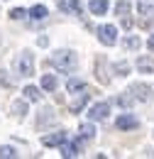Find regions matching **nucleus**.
<instances>
[{"mask_svg": "<svg viewBox=\"0 0 154 159\" xmlns=\"http://www.w3.org/2000/svg\"><path fill=\"white\" fill-rule=\"evenodd\" d=\"M49 61H52V66H54V69L64 71V74L76 71V66H78V57L71 52V49H59V52H54Z\"/></svg>", "mask_w": 154, "mask_h": 159, "instance_id": "f257e3e1", "label": "nucleus"}, {"mask_svg": "<svg viewBox=\"0 0 154 159\" xmlns=\"http://www.w3.org/2000/svg\"><path fill=\"white\" fill-rule=\"evenodd\" d=\"M12 69H15L17 76H32L34 74V54L29 49H22L12 61Z\"/></svg>", "mask_w": 154, "mask_h": 159, "instance_id": "f03ea898", "label": "nucleus"}, {"mask_svg": "<svg viewBox=\"0 0 154 159\" xmlns=\"http://www.w3.org/2000/svg\"><path fill=\"white\" fill-rule=\"evenodd\" d=\"M98 39L103 42L105 47H113V44H117V27L115 25H100L96 30Z\"/></svg>", "mask_w": 154, "mask_h": 159, "instance_id": "7ed1b4c3", "label": "nucleus"}, {"mask_svg": "<svg viewBox=\"0 0 154 159\" xmlns=\"http://www.w3.org/2000/svg\"><path fill=\"white\" fill-rule=\"evenodd\" d=\"M108 115H110V103H108V100L93 103V105L88 108V118L91 120H98V122H100V120H105Z\"/></svg>", "mask_w": 154, "mask_h": 159, "instance_id": "20e7f679", "label": "nucleus"}, {"mask_svg": "<svg viewBox=\"0 0 154 159\" xmlns=\"http://www.w3.org/2000/svg\"><path fill=\"white\" fill-rule=\"evenodd\" d=\"M130 93H132V98L142 100V103L152 100V88H149L147 83H135V86H130Z\"/></svg>", "mask_w": 154, "mask_h": 159, "instance_id": "39448f33", "label": "nucleus"}, {"mask_svg": "<svg viewBox=\"0 0 154 159\" xmlns=\"http://www.w3.org/2000/svg\"><path fill=\"white\" fill-rule=\"evenodd\" d=\"M137 125H139V120H137L135 115H130V113H122V115H117V120H115L117 130H135Z\"/></svg>", "mask_w": 154, "mask_h": 159, "instance_id": "423d86ee", "label": "nucleus"}, {"mask_svg": "<svg viewBox=\"0 0 154 159\" xmlns=\"http://www.w3.org/2000/svg\"><path fill=\"white\" fill-rule=\"evenodd\" d=\"M59 10H64V12H69V15H81L83 12V5H81V0H57Z\"/></svg>", "mask_w": 154, "mask_h": 159, "instance_id": "0eeeda50", "label": "nucleus"}, {"mask_svg": "<svg viewBox=\"0 0 154 159\" xmlns=\"http://www.w3.org/2000/svg\"><path fill=\"white\" fill-rule=\"evenodd\" d=\"M64 142H66V132H54V135H44L42 137L44 147H61Z\"/></svg>", "mask_w": 154, "mask_h": 159, "instance_id": "6e6552de", "label": "nucleus"}, {"mask_svg": "<svg viewBox=\"0 0 154 159\" xmlns=\"http://www.w3.org/2000/svg\"><path fill=\"white\" fill-rule=\"evenodd\" d=\"M81 154V142H64L61 144V157H66V159H71V157H78Z\"/></svg>", "mask_w": 154, "mask_h": 159, "instance_id": "1a4fd4ad", "label": "nucleus"}, {"mask_svg": "<svg viewBox=\"0 0 154 159\" xmlns=\"http://www.w3.org/2000/svg\"><path fill=\"white\" fill-rule=\"evenodd\" d=\"M137 12L142 15V22H144V25H147L149 20H154V5H152V2L139 0V2H137Z\"/></svg>", "mask_w": 154, "mask_h": 159, "instance_id": "9d476101", "label": "nucleus"}, {"mask_svg": "<svg viewBox=\"0 0 154 159\" xmlns=\"http://www.w3.org/2000/svg\"><path fill=\"white\" fill-rule=\"evenodd\" d=\"M88 10L93 15H105L108 12V0H91L88 2Z\"/></svg>", "mask_w": 154, "mask_h": 159, "instance_id": "9b49d317", "label": "nucleus"}, {"mask_svg": "<svg viewBox=\"0 0 154 159\" xmlns=\"http://www.w3.org/2000/svg\"><path fill=\"white\" fill-rule=\"evenodd\" d=\"M86 100H88L86 91H81V93H78V98H74V100H71L69 110H71V113H81V110H83V105H86Z\"/></svg>", "mask_w": 154, "mask_h": 159, "instance_id": "f8f14e48", "label": "nucleus"}, {"mask_svg": "<svg viewBox=\"0 0 154 159\" xmlns=\"http://www.w3.org/2000/svg\"><path fill=\"white\" fill-rule=\"evenodd\" d=\"M54 88H57V76H54V74H44V76H42V91L52 93Z\"/></svg>", "mask_w": 154, "mask_h": 159, "instance_id": "ddd939ff", "label": "nucleus"}, {"mask_svg": "<svg viewBox=\"0 0 154 159\" xmlns=\"http://www.w3.org/2000/svg\"><path fill=\"white\" fill-rule=\"evenodd\" d=\"M66 91H69V93H81V91H86V83H83V81L81 79H69V83H66Z\"/></svg>", "mask_w": 154, "mask_h": 159, "instance_id": "4468645a", "label": "nucleus"}, {"mask_svg": "<svg viewBox=\"0 0 154 159\" xmlns=\"http://www.w3.org/2000/svg\"><path fill=\"white\" fill-rule=\"evenodd\" d=\"M47 15H49L47 5H34V7L29 10V17H32V20H37V22H39V20H44Z\"/></svg>", "mask_w": 154, "mask_h": 159, "instance_id": "2eb2a0df", "label": "nucleus"}, {"mask_svg": "<svg viewBox=\"0 0 154 159\" xmlns=\"http://www.w3.org/2000/svg\"><path fill=\"white\" fill-rule=\"evenodd\" d=\"M137 69H139L142 74H152L154 71V61L147 59V57H139V59H137Z\"/></svg>", "mask_w": 154, "mask_h": 159, "instance_id": "dca6fc26", "label": "nucleus"}, {"mask_svg": "<svg viewBox=\"0 0 154 159\" xmlns=\"http://www.w3.org/2000/svg\"><path fill=\"white\" fill-rule=\"evenodd\" d=\"M130 10H132V5H130L127 0H117L115 2V12L120 17H130Z\"/></svg>", "mask_w": 154, "mask_h": 159, "instance_id": "f3484780", "label": "nucleus"}, {"mask_svg": "<svg viewBox=\"0 0 154 159\" xmlns=\"http://www.w3.org/2000/svg\"><path fill=\"white\" fill-rule=\"evenodd\" d=\"M78 135H81L83 139H93V137H96V127H93L91 122H86V125L78 127Z\"/></svg>", "mask_w": 154, "mask_h": 159, "instance_id": "a211bd4d", "label": "nucleus"}, {"mask_svg": "<svg viewBox=\"0 0 154 159\" xmlns=\"http://www.w3.org/2000/svg\"><path fill=\"white\" fill-rule=\"evenodd\" d=\"M22 93H25V98H27V100H32V103H37L39 96H42L37 86H25V91H22Z\"/></svg>", "mask_w": 154, "mask_h": 159, "instance_id": "6ab92c4d", "label": "nucleus"}, {"mask_svg": "<svg viewBox=\"0 0 154 159\" xmlns=\"http://www.w3.org/2000/svg\"><path fill=\"white\" fill-rule=\"evenodd\" d=\"M125 47H127V49H132V52H137V49L142 47V39H139V37H135V34H130V37L125 39Z\"/></svg>", "mask_w": 154, "mask_h": 159, "instance_id": "aec40b11", "label": "nucleus"}, {"mask_svg": "<svg viewBox=\"0 0 154 159\" xmlns=\"http://www.w3.org/2000/svg\"><path fill=\"white\" fill-rule=\"evenodd\" d=\"M115 74L117 76H127V74H130V64H127V61H117L115 64Z\"/></svg>", "mask_w": 154, "mask_h": 159, "instance_id": "412c9836", "label": "nucleus"}, {"mask_svg": "<svg viewBox=\"0 0 154 159\" xmlns=\"http://www.w3.org/2000/svg\"><path fill=\"white\" fill-rule=\"evenodd\" d=\"M0 157L2 159H12V157H17V152H15V147L5 144V147H0Z\"/></svg>", "mask_w": 154, "mask_h": 159, "instance_id": "4be33fe9", "label": "nucleus"}, {"mask_svg": "<svg viewBox=\"0 0 154 159\" xmlns=\"http://www.w3.org/2000/svg\"><path fill=\"white\" fill-rule=\"evenodd\" d=\"M12 110H15V115L25 118V113H27V103H22V100H15V103H12Z\"/></svg>", "mask_w": 154, "mask_h": 159, "instance_id": "5701e85b", "label": "nucleus"}, {"mask_svg": "<svg viewBox=\"0 0 154 159\" xmlns=\"http://www.w3.org/2000/svg\"><path fill=\"white\" fill-rule=\"evenodd\" d=\"M10 17H12V20H25V17H27V10H25V7H12V10H10Z\"/></svg>", "mask_w": 154, "mask_h": 159, "instance_id": "b1692460", "label": "nucleus"}, {"mask_svg": "<svg viewBox=\"0 0 154 159\" xmlns=\"http://www.w3.org/2000/svg\"><path fill=\"white\" fill-rule=\"evenodd\" d=\"M147 47H149V49H152V52H154V32H152V34H149V39H147Z\"/></svg>", "mask_w": 154, "mask_h": 159, "instance_id": "393cba45", "label": "nucleus"}]
</instances>
